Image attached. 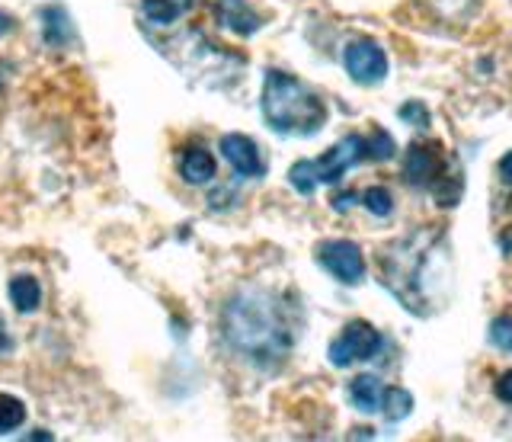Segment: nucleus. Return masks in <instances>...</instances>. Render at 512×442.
<instances>
[{"mask_svg": "<svg viewBox=\"0 0 512 442\" xmlns=\"http://www.w3.org/2000/svg\"><path fill=\"white\" fill-rule=\"evenodd\" d=\"M26 423V407L13 394H0V436H7L13 430H20Z\"/></svg>", "mask_w": 512, "mask_h": 442, "instance_id": "16", "label": "nucleus"}, {"mask_svg": "<svg viewBox=\"0 0 512 442\" xmlns=\"http://www.w3.org/2000/svg\"><path fill=\"white\" fill-rule=\"evenodd\" d=\"M221 154H224V161L234 167V173H240V177H263V173H266L260 148H256V141L247 138V135H237V132L224 135L221 138Z\"/></svg>", "mask_w": 512, "mask_h": 442, "instance_id": "9", "label": "nucleus"}, {"mask_svg": "<svg viewBox=\"0 0 512 442\" xmlns=\"http://www.w3.org/2000/svg\"><path fill=\"white\" fill-rule=\"evenodd\" d=\"M180 173H183V180L189 183H208L215 177V157L202 151V148H189L183 157H180Z\"/></svg>", "mask_w": 512, "mask_h": 442, "instance_id": "13", "label": "nucleus"}, {"mask_svg": "<svg viewBox=\"0 0 512 442\" xmlns=\"http://www.w3.org/2000/svg\"><path fill=\"white\" fill-rule=\"evenodd\" d=\"M381 350V334L368 321H349L343 334L330 343V362L336 369H346L352 362L372 359Z\"/></svg>", "mask_w": 512, "mask_h": 442, "instance_id": "6", "label": "nucleus"}, {"mask_svg": "<svg viewBox=\"0 0 512 442\" xmlns=\"http://www.w3.org/2000/svg\"><path fill=\"white\" fill-rule=\"evenodd\" d=\"M10 298H13V305L20 314H32L39 305H42V286H39V279H32V276H16L10 282Z\"/></svg>", "mask_w": 512, "mask_h": 442, "instance_id": "14", "label": "nucleus"}, {"mask_svg": "<svg viewBox=\"0 0 512 442\" xmlns=\"http://www.w3.org/2000/svg\"><path fill=\"white\" fill-rule=\"evenodd\" d=\"M445 231L436 225H423L410 231L407 238H397L391 247H384L378 260V273L384 289H388L400 305L416 318H426L436 305L432 286H442L445 276Z\"/></svg>", "mask_w": 512, "mask_h": 442, "instance_id": "2", "label": "nucleus"}, {"mask_svg": "<svg viewBox=\"0 0 512 442\" xmlns=\"http://www.w3.org/2000/svg\"><path fill=\"white\" fill-rule=\"evenodd\" d=\"M493 391H496V398H500V401L512 404V369L496 378V388Z\"/></svg>", "mask_w": 512, "mask_h": 442, "instance_id": "23", "label": "nucleus"}, {"mask_svg": "<svg viewBox=\"0 0 512 442\" xmlns=\"http://www.w3.org/2000/svg\"><path fill=\"white\" fill-rule=\"evenodd\" d=\"M218 20L237 36H253L263 20L247 7V0H218Z\"/></svg>", "mask_w": 512, "mask_h": 442, "instance_id": "10", "label": "nucleus"}, {"mask_svg": "<svg viewBox=\"0 0 512 442\" xmlns=\"http://www.w3.org/2000/svg\"><path fill=\"white\" fill-rule=\"evenodd\" d=\"M42 20H45V42L48 45H68L74 42V26L68 20V13H64L61 7H45L42 13Z\"/></svg>", "mask_w": 512, "mask_h": 442, "instance_id": "15", "label": "nucleus"}, {"mask_svg": "<svg viewBox=\"0 0 512 442\" xmlns=\"http://www.w3.org/2000/svg\"><path fill=\"white\" fill-rule=\"evenodd\" d=\"M410 410H413V398H410V391H404V388H384V404H381V414L388 417L391 423H397V420L410 417Z\"/></svg>", "mask_w": 512, "mask_h": 442, "instance_id": "17", "label": "nucleus"}, {"mask_svg": "<svg viewBox=\"0 0 512 442\" xmlns=\"http://www.w3.org/2000/svg\"><path fill=\"white\" fill-rule=\"evenodd\" d=\"M221 334L250 366L276 369L295 346L292 308L269 289H240L221 311Z\"/></svg>", "mask_w": 512, "mask_h": 442, "instance_id": "1", "label": "nucleus"}, {"mask_svg": "<svg viewBox=\"0 0 512 442\" xmlns=\"http://www.w3.org/2000/svg\"><path fill=\"white\" fill-rule=\"evenodd\" d=\"M500 177H503V183H509L512 186V151L503 157V161H500Z\"/></svg>", "mask_w": 512, "mask_h": 442, "instance_id": "25", "label": "nucleus"}, {"mask_svg": "<svg viewBox=\"0 0 512 442\" xmlns=\"http://www.w3.org/2000/svg\"><path fill=\"white\" fill-rule=\"evenodd\" d=\"M0 87H4V84H0Z\"/></svg>", "mask_w": 512, "mask_h": 442, "instance_id": "27", "label": "nucleus"}, {"mask_svg": "<svg viewBox=\"0 0 512 442\" xmlns=\"http://www.w3.org/2000/svg\"><path fill=\"white\" fill-rule=\"evenodd\" d=\"M365 209L372 212V215H378V218H388L391 212H394V199H391V193L384 186H372V189H365Z\"/></svg>", "mask_w": 512, "mask_h": 442, "instance_id": "19", "label": "nucleus"}, {"mask_svg": "<svg viewBox=\"0 0 512 442\" xmlns=\"http://www.w3.org/2000/svg\"><path fill=\"white\" fill-rule=\"evenodd\" d=\"M349 401L356 404L362 414H375L384 404V385L375 375H356L349 382Z\"/></svg>", "mask_w": 512, "mask_h": 442, "instance_id": "11", "label": "nucleus"}, {"mask_svg": "<svg viewBox=\"0 0 512 442\" xmlns=\"http://www.w3.org/2000/svg\"><path fill=\"white\" fill-rule=\"evenodd\" d=\"M192 4H196V0H141V13L154 26H170L180 20Z\"/></svg>", "mask_w": 512, "mask_h": 442, "instance_id": "12", "label": "nucleus"}, {"mask_svg": "<svg viewBox=\"0 0 512 442\" xmlns=\"http://www.w3.org/2000/svg\"><path fill=\"white\" fill-rule=\"evenodd\" d=\"M352 202H356V193H340V196H333V209L346 212V209H352Z\"/></svg>", "mask_w": 512, "mask_h": 442, "instance_id": "24", "label": "nucleus"}, {"mask_svg": "<svg viewBox=\"0 0 512 442\" xmlns=\"http://www.w3.org/2000/svg\"><path fill=\"white\" fill-rule=\"evenodd\" d=\"M13 346V340H10V334H7V327H4V321H0V353H7Z\"/></svg>", "mask_w": 512, "mask_h": 442, "instance_id": "26", "label": "nucleus"}, {"mask_svg": "<svg viewBox=\"0 0 512 442\" xmlns=\"http://www.w3.org/2000/svg\"><path fill=\"white\" fill-rule=\"evenodd\" d=\"M263 116L282 135H314L327 122V103L285 71H266L263 81Z\"/></svg>", "mask_w": 512, "mask_h": 442, "instance_id": "3", "label": "nucleus"}, {"mask_svg": "<svg viewBox=\"0 0 512 442\" xmlns=\"http://www.w3.org/2000/svg\"><path fill=\"white\" fill-rule=\"evenodd\" d=\"M490 343L496 346V350L512 353V318H496L490 324Z\"/></svg>", "mask_w": 512, "mask_h": 442, "instance_id": "21", "label": "nucleus"}, {"mask_svg": "<svg viewBox=\"0 0 512 442\" xmlns=\"http://www.w3.org/2000/svg\"><path fill=\"white\" fill-rule=\"evenodd\" d=\"M343 65H346V74L352 77V81L362 84V87H372V84H381L384 74H388V55H384V49L378 42L356 39V42L346 45Z\"/></svg>", "mask_w": 512, "mask_h": 442, "instance_id": "7", "label": "nucleus"}, {"mask_svg": "<svg viewBox=\"0 0 512 442\" xmlns=\"http://www.w3.org/2000/svg\"><path fill=\"white\" fill-rule=\"evenodd\" d=\"M317 263L343 286H359L365 279V257L352 241H324L317 247Z\"/></svg>", "mask_w": 512, "mask_h": 442, "instance_id": "8", "label": "nucleus"}, {"mask_svg": "<svg viewBox=\"0 0 512 442\" xmlns=\"http://www.w3.org/2000/svg\"><path fill=\"white\" fill-rule=\"evenodd\" d=\"M359 161H368V141L362 135H346L343 141H336L324 157H317V161H298L288 170V183H292L301 196H311L320 183H336Z\"/></svg>", "mask_w": 512, "mask_h": 442, "instance_id": "5", "label": "nucleus"}, {"mask_svg": "<svg viewBox=\"0 0 512 442\" xmlns=\"http://www.w3.org/2000/svg\"><path fill=\"white\" fill-rule=\"evenodd\" d=\"M404 122H410L413 129H426L429 125V109L423 106V103H416V100H410V103H404L400 106V113H397Z\"/></svg>", "mask_w": 512, "mask_h": 442, "instance_id": "22", "label": "nucleus"}, {"mask_svg": "<svg viewBox=\"0 0 512 442\" xmlns=\"http://www.w3.org/2000/svg\"><path fill=\"white\" fill-rule=\"evenodd\" d=\"M474 4L477 0H429L432 13H439L442 20H458V17H464V13H471Z\"/></svg>", "mask_w": 512, "mask_h": 442, "instance_id": "20", "label": "nucleus"}, {"mask_svg": "<svg viewBox=\"0 0 512 442\" xmlns=\"http://www.w3.org/2000/svg\"><path fill=\"white\" fill-rule=\"evenodd\" d=\"M404 177L416 189H429L445 209L461 199V170L436 141H413L404 154Z\"/></svg>", "mask_w": 512, "mask_h": 442, "instance_id": "4", "label": "nucleus"}, {"mask_svg": "<svg viewBox=\"0 0 512 442\" xmlns=\"http://www.w3.org/2000/svg\"><path fill=\"white\" fill-rule=\"evenodd\" d=\"M365 141H368V161H378V164H384V161H391L394 151H397L394 138H391L388 132H384V129H375V132L368 135Z\"/></svg>", "mask_w": 512, "mask_h": 442, "instance_id": "18", "label": "nucleus"}]
</instances>
